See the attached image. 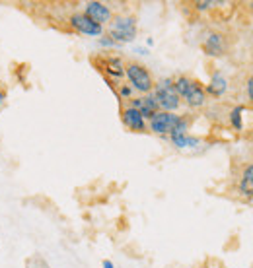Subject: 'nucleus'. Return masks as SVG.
Masks as SVG:
<instances>
[{
	"instance_id": "nucleus-8",
	"label": "nucleus",
	"mask_w": 253,
	"mask_h": 268,
	"mask_svg": "<svg viewBox=\"0 0 253 268\" xmlns=\"http://www.w3.org/2000/svg\"><path fill=\"white\" fill-rule=\"evenodd\" d=\"M123 122H125L127 128H131V130H135V132H142V130L146 128L144 117L135 107H127L123 111Z\"/></svg>"
},
{
	"instance_id": "nucleus-21",
	"label": "nucleus",
	"mask_w": 253,
	"mask_h": 268,
	"mask_svg": "<svg viewBox=\"0 0 253 268\" xmlns=\"http://www.w3.org/2000/svg\"><path fill=\"white\" fill-rule=\"evenodd\" d=\"M252 10H253V4H252Z\"/></svg>"
},
{
	"instance_id": "nucleus-15",
	"label": "nucleus",
	"mask_w": 253,
	"mask_h": 268,
	"mask_svg": "<svg viewBox=\"0 0 253 268\" xmlns=\"http://www.w3.org/2000/svg\"><path fill=\"white\" fill-rule=\"evenodd\" d=\"M230 121H232L236 130H242V107H236L230 113Z\"/></svg>"
},
{
	"instance_id": "nucleus-10",
	"label": "nucleus",
	"mask_w": 253,
	"mask_h": 268,
	"mask_svg": "<svg viewBox=\"0 0 253 268\" xmlns=\"http://www.w3.org/2000/svg\"><path fill=\"white\" fill-rule=\"evenodd\" d=\"M133 107L137 109L144 119H152V117L158 113V103H156L154 96H146V97L135 99V101H133Z\"/></svg>"
},
{
	"instance_id": "nucleus-19",
	"label": "nucleus",
	"mask_w": 253,
	"mask_h": 268,
	"mask_svg": "<svg viewBox=\"0 0 253 268\" xmlns=\"http://www.w3.org/2000/svg\"><path fill=\"white\" fill-rule=\"evenodd\" d=\"M103 268H113V263L111 261H103Z\"/></svg>"
},
{
	"instance_id": "nucleus-14",
	"label": "nucleus",
	"mask_w": 253,
	"mask_h": 268,
	"mask_svg": "<svg viewBox=\"0 0 253 268\" xmlns=\"http://www.w3.org/2000/svg\"><path fill=\"white\" fill-rule=\"evenodd\" d=\"M171 142L177 146V148H195L201 144L199 138H193V136H187V134H179V136H171Z\"/></svg>"
},
{
	"instance_id": "nucleus-1",
	"label": "nucleus",
	"mask_w": 253,
	"mask_h": 268,
	"mask_svg": "<svg viewBox=\"0 0 253 268\" xmlns=\"http://www.w3.org/2000/svg\"><path fill=\"white\" fill-rule=\"evenodd\" d=\"M173 88H175L177 96L183 97L185 103L191 105V107H202L206 103V94H204V90L201 88V84L195 82V80H191V78H187V76L177 78L173 82Z\"/></svg>"
},
{
	"instance_id": "nucleus-18",
	"label": "nucleus",
	"mask_w": 253,
	"mask_h": 268,
	"mask_svg": "<svg viewBox=\"0 0 253 268\" xmlns=\"http://www.w3.org/2000/svg\"><path fill=\"white\" fill-rule=\"evenodd\" d=\"M121 96L129 97V96H131V88H127V86H125V88H121Z\"/></svg>"
},
{
	"instance_id": "nucleus-2",
	"label": "nucleus",
	"mask_w": 253,
	"mask_h": 268,
	"mask_svg": "<svg viewBox=\"0 0 253 268\" xmlns=\"http://www.w3.org/2000/svg\"><path fill=\"white\" fill-rule=\"evenodd\" d=\"M109 37L115 43H129L137 37V20L131 16H119L109 24Z\"/></svg>"
},
{
	"instance_id": "nucleus-20",
	"label": "nucleus",
	"mask_w": 253,
	"mask_h": 268,
	"mask_svg": "<svg viewBox=\"0 0 253 268\" xmlns=\"http://www.w3.org/2000/svg\"><path fill=\"white\" fill-rule=\"evenodd\" d=\"M2 99H4V94H2V92H0V103H2Z\"/></svg>"
},
{
	"instance_id": "nucleus-16",
	"label": "nucleus",
	"mask_w": 253,
	"mask_h": 268,
	"mask_svg": "<svg viewBox=\"0 0 253 268\" xmlns=\"http://www.w3.org/2000/svg\"><path fill=\"white\" fill-rule=\"evenodd\" d=\"M248 96H250V99L253 101V76L248 80Z\"/></svg>"
},
{
	"instance_id": "nucleus-17",
	"label": "nucleus",
	"mask_w": 253,
	"mask_h": 268,
	"mask_svg": "<svg viewBox=\"0 0 253 268\" xmlns=\"http://www.w3.org/2000/svg\"><path fill=\"white\" fill-rule=\"evenodd\" d=\"M214 2H197V8L199 10H206V8H210Z\"/></svg>"
},
{
	"instance_id": "nucleus-12",
	"label": "nucleus",
	"mask_w": 253,
	"mask_h": 268,
	"mask_svg": "<svg viewBox=\"0 0 253 268\" xmlns=\"http://www.w3.org/2000/svg\"><path fill=\"white\" fill-rule=\"evenodd\" d=\"M107 74H111V76H123L125 74V66H123V62H121V58H117V56H109V58H105V68H103Z\"/></svg>"
},
{
	"instance_id": "nucleus-11",
	"label": "nucleus",
	"mask_w": 253,
	"mask_h": 268,
	"mask_svg": "<svg viewBox=\"0 0 253 268\" xmlns=\"http://www.w3.org/2000/svg\"><path fill=\"white\" fill-rule=\"evenodd\" d=\"M240 193L248 198L253 196V163L248 165L242 173V179H240Z\"/></svg>"
},
{
	"instance_id": "nucleus-3",
	"label": "nucleus",
	"mask_w": 253,
	"mask_h": 268,
	"mask_svg": "<svg viewBox=\"0 0 253 268\" xmlns=\"http://www.w3.org/2000/svg\"><path fill=\"white\" fill-rule=\"evenodd\" d=\"M154 99L158 103V109L168 111V113H171V111H175V109L179 107V96H177L171 80H164V82H160L156 86Z\"/></svg>"
},
{
	"instance_id": "nucleus-4",
	"label": "nucleus",
	"mask_w": 253,
	"mask_h": 268,
	"mask_svg": "<svg viewBox=\"0 0 253 268\" xmlns=\"http://www.w3.org/2000/svg\"><path fill=\"white\" fill-rule=\"evenodd\" d=\"M125 74L131 82V86L142 94H148L152 88H154V80H152L150 72L142 66V64H137V62H131L125 66Z\"/></svg>"
},
{
	"instance_id": "nucleus-6",
	"label": "nucleus",
	"mask_w": 253,
	"mask_h": 268,
	"mask_svg": "<svg viewBox=\"0 0 253 268\" xmlns=\"http://www.w3.org/2000/svg\"><path fill=\"white\" fill-rule=\"evenodd\" d=\"M177 115L173 113H168V111H158L154 117L150 119V130L156 134H171L175 122H177Z\"/></svg>"
},
{
	"instance_id": "nucleus-13",
	"label": "nucleus",
	"mask_w": 253,
	"mask_h": 268,
	"mask_svg": "<svg viewBox=\"0 0 253 268\" xmlns=\"http://www.w3.org/2000/svg\"><path fill=\"white\" fill-rule=\"evenodd\" d=\"M226 88H228V82H226V78L222 76V74H214L212 76V80H210V84H208V92L212 94V96H222L224 92H226Z\"/></svg>"
},
{
	"instance_id": "nucleus-5",
	"label": "nucleus",
	"mask_w": 253,
	"mask_h": 268,
	"mask_svg": "<svg viewBox=\"0 0 253 268\" xmlns=\"http://www.w3.org/2000/svg\"><path fill=\"white\" fill-rule=\"evenodd\" d=\"M70 25L82 33V35H90V37H98L103 33V25L96 24L92 18H88L86 14H72L70 16Z\"/></svg>"
},
{
	"instance_id": "nucleus-7",
	"label": "nucleus",
	"mask_w": 253,
	"mask_h": 268,
	"mask_svg": "<svg viewBox=\"0 0 253 268\" xmlns=\"http://www.w3.org/2000/svg\"><path fill=\"white\" fill-rule=\"evenodd\" d=\"M84 14H86L88 18H92L96 24H100V25L111 22V10H109V6H105L103 2H88Z\"/></svg>"
},
{
	"instance_id": "nucleus-9",
	"label": "nucleus",
	"mask_w": 253,
	"mask_h": 268,
	"mask_svg": "<svg viewBox=\"0 0 253 268\" xmlns=\"http://www.w3.org/2000/svg\"><path fill=\"white\" fill-rule=\"evenodd\" d=\"M202 49L204 53L210 54V56H220L226 51V43H224V37L220 33H208L204 43H202Z\"/></svg>"
}]
</instances>
